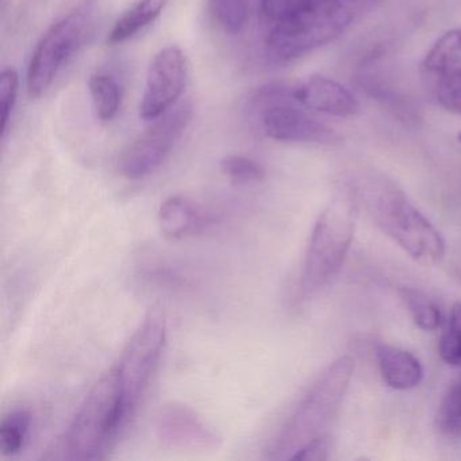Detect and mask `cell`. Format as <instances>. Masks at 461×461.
<instances>
[{"label": "cell", "mask_w": 461, "mask_h": 461, "mask_svg": "<svg viewBox=\"0 0 461 461\" xmlns=\"http://www.w3.org/2000/svg\"><path fill=\"white\" fill-rule=\"evenodd\" d=\"M377 228L399 245L412 260L436 266L444 258L445 241L433 223L409 201L406 194L384 176H368L353 185Z\"/></svg>", "instance_id": "1"}, {"label": "cell", "mask_w": 461, "mask_h": 461, "mask_svg": "<svg viewBox=\"0 0 461 461\" xmlns=\"http://www.w3.org/2000/svg\"><path fill=\"white\" fill-rule=\"evenodd\" d=\"M128 423L114 366L94 385L77 410L61 442L63 458L102 460Z\"/></svg>", "instance_id": "2"}, {"label": "cell", "mask_w": 461, "mask_h": 461, "mask_svg": "<svg viewBox=\"0 0 461 461\" xmlns=\"http://www.w3.org/2000/svg\"><path fill=\"white\" fill-rule=\"evenodd\" d=\"M353 369L352 358L342 356L320 375L275 438L269 458H291L307 442L322 436L349 387Z\"/></svg>", "instance_id": "3"}, {"label": "cell", "mask_w": 461, "mask_h": 461, "mask_svg": "<svg viewBox=\"0 0 461 461\" xmlns=\"http://www.w3.org/2000/svg\"><path fill=\"white\" fill-rule=\"evenodd\" d=\"M355 188H347L321 212L312 228L301 277V293L312 296L339 274L349 252L355 233Z\"/></svg>", "instance_id": "4"}, {"label": "cell", "mask_w": 461, "mask_h": 461, "mask_svg": "<svg viewBox=\"0 0 461 461\" xmlns=\"http://www.w3.org/2000/svg\"><path fill=\"white\" fill-rule=\"evenodd\" d=\"M353 23L333 0H320L306 14L275 25L267 37V53L279 63L298 60L339 39Z\"/></svg>", "instance_id": "5"}, {"label": "cell", "mask_w": 461, "mask_h": 461, "mask_svg": "<svg viewBox=\"0 0 461 461\" xmlns=\"http://www.w3.org/2000/svg\"><path fill=\"white\" fill-rule=\"evenodd\" d=\"M166 339V315L158 307H153L123 350L120 364L115 366L121 403L128 420L133 417L149 385L163 355Z\"/></svg>", "instance_id": "6"}, {"label": "cell", "mask_w": 461, "mask_h": 461, "mask_svg": "<svg viewBox=\"0 0 461 461\" xmlns=\"http://www.w3.org/2000/svg\"><path fill=\"white\" fill-rule=\"evenodd\" d=\"M93 4L88 0L53 23L40 40L32 55L26 77L32 99L47 93L60 69L82 47L93 28Z\"/></svg>", "instance_id": "7"}, {"label": "cell", "mask_w": 461, "mask_h": 461, "mask_svg": "<svg viewBox=\"0 0 461 461\" xmlns=\"http://www.w3.org/2000/svg\"><path fill=\"white\" fill-rule=\"evenodd\" d=\"M193 118L190 104L166 113L134 140L120 158V171L126 179L140 180L149 176L168 158L182 139Z\"/></svg>", "instance_id": "8"}, {"label": "cell", "mask_w": 461, "mask_h": 461, "mask_svg": "<svg viewBox=\"0 0 461 461\" xmlns=\"http://www.w3.org/2000/svg\"><path fill=\"white\" fill-rule=\"evenodd\" d=\"M187 61L182 50L167 47L153 58L147 74L140 117L156 121L176 104L185 91Z\"/></svg>", "instance_id": "9"}, {"label": "cell", "mask_w": 461, "mask_h": 461, "mask_svg": "<svg viewBox=\"0 0 461 461\" xmlns=\"http://www.w3.org/2000/svg\"><path fill=\"white\" fill-rule=\"evenodd\" d=\"M293 91L288 95L266 104L261 110V125L269 139L302 144H334L339 136L333 129L293 104ZM296 104V102H295ZM258 110V112H260Z\"/></svg>", "instance_id": "10"}, {"label": "cell", "mask_w": 461, "mask_h": 461, "mask_svg": "<svg viewBox=\"0 0 461 461\" xmlns=\"http://www.w3.org/2000/svg\"><path fill=\"white\" fill-rule=\"evenodd\" d=\"M156 434L169 447L180 449H214L220 437L190 407L171 403L161 407L156 417Z\"/></svg>", "instance_id": "11"}, {"label": "cell", "mask_w": 461, "mask_h": 461, "mask_svg": "<svg viewBox=\"0 0 461 461\" xmlns=\"http://www.w3.org/2000/svg\"><path fill=\"white\" fill-rule=\"evenodd\" d=\"M294 101L306 109L339 118H353L360 104L352 93L329 77H315L293 88Z\"/></svg>", "instance_id": "12"}, {"label": "cell", "mask_w": 461, "mask_h": 461, "mask_svg": "<svg viewBox=\"0 0 461 461\" xmlns=\"http://www.w3.org/2000/svg\"><path fill=\"white\" fill-rule=\"evenodd\" d=\"M376 358L380 375L388 387L398 391L411 390L422 382V364L409 350L393 345H379Z\"/></svg>", "instance_id": "13"}, {"label": "cell", "mask_w": 461, "mask_h": 461, "mask_svg": "<svg viewBox=\"0 0 461 461\" xmlns=\"http://www.w3.org/2000/svg\"><path fill=\"white\" fill-rule=\"evenodd\" d=\"M209 217L193 202L183 196H171L161 203L158 223L169 239L179 240L206 228Z\"/></svg>", "instance_id": "14"}, {"label": "cell", "mask_w": 461, "mask_h": 461, "mask_svg": "<svg viewBox=\"0 0 461 461\" xmlns=\"http://www.w3.org/2000/svg\"><path fill=\"white\" fill-rule=\"evenodd\" d=\"M168 0H139L120 20L107 37L110 45L121 44L136 36L160 17Z\"/></svg>", "instance_id": "15"}, {"label": "cell", "mask_w": 461, "mask_h": 461, "mask_svg": "<svg viewBox=\"0 0 461 461\" xmlns=\"http://www.w3.org/2000/svg\"><path fill=\"white\" fill-rule=\"evenodd\" d=\"M422 69L428 75H439L461 69V29L447 32L426 53Z\"/></svg>", "instance_id": "16"}, {"label": "cell", "mask_w": 461, "mask_h": 461, "mask_svg": "<svg viewBox=\"0 0 461 461\" xmlns=\"http://www.w3.org/2000/svg\"><path fill=\"white\" fill-rule=\"evenodd\" d=\"M88 87L96 115L102 121H112L117 115L122 101V93L117 80L112 75L99 72L91 75Z\"/></svg>", "instance_id": "17"}, {"label": "cell", "mask_w": 461, "mask_h": 461, "mask_svg": "<svg viewBox=\"0 0 461 461\" xmlns=\"http://www.w3.org/2000/svg\"><path fill=\"white\" fill-rule=\"evenodd\" d=\"M33 417L28 410H13L0 423V450L6 456L17 455L25 447Z\"/></svg>", "instance_id": "18"}, {"label": "cell", "mask_w": 461, "mask_h": 461, "mask_svg": "<svg viewBox=\"0 0 461 461\" xmlns=\"http://www.w3.org/2000/svg\"><path fill=\"white\" fill-rule=\"evenodd\" d=\"M402 301L412 322L423 331H434L441 325V310L433 299L417 288H402Z\"/></svg>", "instance_id": "19"}, {"label": "cell", "mask_w": 461, "mask_h": 461, "mask_svg": "<svg viewBox=\"0 0 461 461\" xmlns=\"http://www.w3.org/2000/svg\"><path fill=\"white\" fill-rule=\"evenodd\" d=\"M209 12L226 33L239 34L249 20V0H209Z\"/></svg>", "instance_id": "20"}, {"label": "cell", "mask_w": 461, "mask_h": 461, "mask_svg": "<svg viewBox=\"0 0 461 461\" xmlns=\"http://www.w3.org/2000/svg\"><path fill=\"white\" fill-rule=\"evenodd\" d=\"M437 430L447 438H461V382L452 385L439 404Z\"/></svg>", "instance_id": "21"}, {"label": "cell", "mask_w": 461, "mask_h": 461, "mask_svg": "<svg viewBox=\"0 0 461 461\" xmlns=\"http://www.w3.org/2000/svg\"><path fill=\"white\" fill-rule=\"evenodd\" d=\"M438 352L445 363L461 366V303H455L450 309L447 328L439 337Z\"/></svg>", "instance_id": "22"}, {"label": "cell", "mask_w": 461, "mask_h": 461, "mask_svg": "<svg viewBox=\"0 0 461 461\" xmlns=\"http://www.w3.org/2000/svg\"><path fill=\"white\" fill-rule=\"evenodd\" d=\"M221 169L236 185H253L266 179L263 167L247 156H228L221 161Z\"/></svg>", "instance_id": "23"}, {"label": "cell", "mask_w": 461, "mask_h": 461, "mask_svg": "<svg viewBox=\"0 0 461 461\" xmlns=\"http://www.w3.org/2000/svg\"><path fill=\"white\" fill-rule=\"evenodd\" d=\"M260 2L264 17L277 25L306 14L317 6L320 0H260Z\"/></svg>", "instance_id": "24"}, {"label": "cell", "mask_w": 461, "mask_h": 461, "mask_svg": "<svg viewBox=\"0 0 461 461\" xmlns=\"http://www.w3.org/2000/svg\"><path fill=\"white\" fill-rule=\"evenodd\" d=\"M431 77H436L434 95L437 104L447 112L461 115V69Z\"/></svg>", "instance_id": "25"}, {"label": "cell", "mask_w": 461, "mask_h": 461, "mask_svg": "<svg viewBox=\"0 0 461 461\" xmlns=\"http://www.w3.org/2000/svg\"><path fill=\"white\" fill-rule=\"evenodd\" d=\"M20 77L14 68L4 69L0 75V109H2V137H6L12 120L13 110L17 102Z\"/></svg>", "instance_id": "26"}, {"label": "cell", "mask_w": 461, "mask_h": 461, "mask_svg": "<svg viewBox=\"0 0 461 461\" xmlns=\"http://www.w3.org/2000/svg\"><path fill=\"white\" fill-rule=\"evenodd\" d=\"M329 449H330L329 438L322 434L312 441L307 442L291 458L293 460L322 461L328 458Z\"/></svg>", "instance_id": "27"}, {"label": "cell", "mask_w": 461, "mask_h": 461, "mask_svg": "<svg viewBox=\"0 0 461 461\" xmlns=\"http://www.w3.org/2000/svg\"><path fill=\"white\" fill-rule=\"evenodd\" d=\"M355 23L376 9L382 0H333Z\"/></svg>", "instance_id": "28"}, {"label": "cell", "mask_w": 461, "mask_h": 461, "mask_svg": "<svg viewBox=\"0 0 461 461\" xmlns=\"http://www.w3.org/2000/svg\"><path fill=\"white\" fill-rule=\"evenodd\" d=\"M458 142H460V144H461V133L458 134Z\"/></svg>", "instance_id": "29"}]
</instances>
